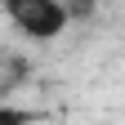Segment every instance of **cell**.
I'll list each match as a JSON object with an SVG mask.
<instances>
[{
  "mask_svg": "<svg viewBox=\"0 0 125 125\" xmlns=\"http://www.w3.org/2000/svg\"><path fill=\"white\" fill-rule=\"evenodd\" d=\"M0 9L9 13V22L31 40H54L62 27L72 22V9L62 0H0Z\"/></svg>",
  "mask_w": 125,
  "mask_h": 125,
  "instance_id": "cell-1",
  "label": "cell"
},
{
  "mask_svg": "<svg viewBox=\"0 0 125 125\" xmlns=\"http://www.w3.org/2000/svg\"><path fill=\"white\" fill-rule=\"evenodd\" d=\"M0 125H36V116H31L27 107H9V103H0Z\"/></svg>",
  "mask_w": 125,
  "mask_h": 125,
  "instance_id": "cell-2",
  "label": "cell"
}]
</instances>
